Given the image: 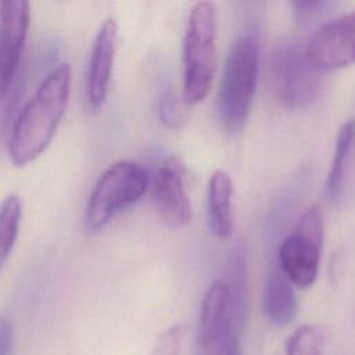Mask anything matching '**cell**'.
<instances>
[{
	"mask_svg": "<svg viewBox=\"0 0 355 355\" xmlns=\"http://www.w3.org/2000/svg\"><path fill=\"white\" fill-rule=\"evenodd\" d=\"M71 87V68L62 62L42 80L12 123L8 155L17 166L35 161L51 143L65 112Z\"/></svg>",
	"mask_w": 355,
	"mask_h": 355,
	"instance_id": "1",
	"label": "cell"
},
{
	"mask_svg": "<svg viewBox=\"0 0 355 355\" xmlns=\"http://www.w3.org/2000/svg\"><path fill=\"white\" fill-rule=\"evenodd\" d=\"M258 72V37L248 32L232 44L218 89L216 112L222 128L227 133H237L245 126L257 90Z\"/></svg>",
	"mask_w": 355,
	"mask_h": 355,
	"instance_id": "2",
	"label": "cell"
},
{
	"mask_svg": "<svg viewBox=\"0 0 355 355\" xmlns=\"http://www.w3.org/2000/svg\"><path fill=\"white\" fill-rule=\"evenodd\" d=\"M216 10L208 0L190 11L183 39V103L194 105L209 93L216 71Z\"/></svg>",
	"mask_w": 355,
	"mask_h": 355,
	"instance_id": "3",
	"label": "cell"
},
{
	"mask_svg": "<svg viewBox=\"0 0 355 355\" xmlns=\"http://www.w3.org/2000/svg\"><path fill=\"white\" fill-rule=\"evenodd\" d=\"M148 172L139 164L119 161L97 180L87 201L85 220L92 232L104 227L115 214L135 204L147 191Z\"/></svg>",
	"mask_w": 355,
	"mask_h": 355,
	"instance_id": "4",
	"label": "cell"
},
{
	"mask_svg": "<svg viewBox=\"0 0 355 355\" xmlns=\"http://www.w3.org/2000/svg\"><path fill=\"white\" fill-rule=\"evenodd\" d=\"M320 73L297 42L282 40L270 53V86L286 107L302 108L313 103L320 89Z\"/></svg>",
	"mask_w": 355,
	"mask_h": 355,
	"instance_id": "5",
	"label": "cell"
},
{
	"mask_svg": "<svg viewBox=\"0 0 355 355\" xmlns=\"http://www.w3.org/2000/svg\"><path fill=\"white\" fill-rule=\"evenodd\" d=\"M323 245V215L319 207L308 208L295 229L279 247V268L291 284L308 288L318 277Z\"/></svg>",
	"mask_w": 355,
	"mask_h": 355,
	"instance_id": "6",
	"label": "cell"
},
{
	"mask_svg": "<svg viewBox=\"0 0 355 355\" xmlns=\"http://www.w3.org/2000/svg\"><path fill=\"white\" fill-rule=\"evenodd\" d=\"M241 330L232 316L223 282H215L201 304L198 355H241Z\"/></svg>",
	"mask_w": 355,
	"mask_h": 355,
	"instance_id": "7",
	"label": "cell"
},
{
	"mask_svg": "<svg viewBox=\"0 0 355 355\" xmlns=\"http://www.w3.org/2000/svg\"><path fill=\"white\" fill-rule=\"evenodd\" d=\"M305 53L319 72L355 64V11L318 28L309 37Z\"/></svg>",
	"mask_w": 355,
	"mask_h": 355,
	"instance_id": "8",
	"label": "cell"
},
{
	"mask_svg": "<svg viewBox=\"0 0 355 355\" xmlns=\"http://www.w3.org/2000/svg\"><path fill=\"white\" fill-rule=\"evenodd\" d=\"M29 21V0H0V100L18 71Z\"/></svg>",
	"mask_w": 355,
	"mask_h": 355,
	"instance_id": "9",
	"label": "cell"
},
{
	"mask_svg": "<svg viewBox=\"0 0 355 355\" xmlns=\"http://www.w3.org/2000/svg\"><path fill=\"white\" fill-rule=\"evenodd\" d=\"M153 200L158 215L169 227L186 226L191 216V205L184 187V168L175 158H166L153 179Z\"/></svg>",
	"mask_w": 355,
	"mask_h": 355,
	"instance_id": "10",
	"label": "cell"
},
{
	"mask_svg": "<svg viewBox=\"0 0 355 355\" xmlns=\"http://www.w3.org/2000/svg\"><path fill=\"white\" fill-rule=\"evenodd\" d=\"M116 33L118 25L115 19L108 18L101 25L92 49L86 80V103L87 108L92 111L101 108L107 97L112 73Z\"/></svg>",
	"mask_w": 355,
	"mask_h": 355,
	"instance_id": "11",
	"label": "cell"
},
{
	"mask_svg": "<svg viewBox=\"0 0 355 355\" xmlns=\"http://www.w3.org/2000/svg\"><path fill=\"white\" fill-rule=\"evenodd\" d=\"M225 279L222 280L229 300V306L233 319L243 329L247 319L248 308V268L247 248L243 243H237L226 262Z\"/></svg>",
	"mask_w": 355,
	"mask_h": 355,
	"instance_id": "12",
	"label": "cell"
},
{
	"mask_svg": "<svg viewBox=\"0 0 355 355\" xmlns=\"http://www.w3.org/2000/svg\"><path fill=\"white\" fill-rule=\"evenodd\" d=\"M262 306L266 318L277 324L286 326L297 313V297L291 282L280 268L269 272L262 291Z\"/></svg>",
	"mask_w": 355,
	"mask_h": 355,
	"instance_id": "13",
	"label": "cell"
},
{
	"mask_svg": "<svg viewBox=\"0 0 355 355\" xmlns=\"http://www.w3.org/2000/svg\"><path fill=\"white\" fill-rule=\"evenodd\" d=\"M232 194L230 176L223 171H215L208 183V219L211 230L220 239H229L233 233Z\"/></svg>",
	"mask_w": 355,
	"mask_h": 355,
	"instance_id": "14",
	"label": "cell"
},
{
	"mask_svg": "<svg viewBox=\"0 0 355 355\" xmlns=\"http://www.w3.org/2000/svg\"><path fill=\"white\" fill-rule=\"evenodd\" d=\"M355 144V119L345 122L336 140V150L333 157V164L326 180V193L330 198H336L341 190V184L344 180L347 161Z\"/></svg>",
	"mask_w": 355,
	"mask_h": 355,
	"instance_id": "15",
	"label": "cell"
},
{
	"mask_svg": "<svg viewBox=\"0 0 355 355\" xmlns=\"http://www.w3.org/2000/svg\"><path fill=\"white\" fill-rule=\"evenodd\" d=\"M21 212L22 205L17 194H10L0 202V269L15 245L19 233Z\"/></svg>",
	"mask_w": 355,
	"mask_h": 355,
	"instance_id": "16",
	"label": "cell"
},
{
	"mask_svg": "<svg viewBox=\"0 0 355 355\" xmlns=\"http://www.w3.org/2000/svg\"><path fill=\"white\" fill-rule=\"evenodd\" d=\"M324 344L323 333L313 324L300 326L288 337L286 344L287 355H322Z\"/></svg>",
	"mask_w": 355,
	"mask_h": 355,
	"instance_id": "17",
	"label": "cell"
},
{
	"mask_svg": "<svg viewBox=\"0 0 355 355\" xmlns=\"http://www.w3.org/2000/svg\"><path fill=\"white\" fill-rule=\"evenodd\" d=\"M184 330L182 324H173L162 331L153 345L151 355H180Z\"/></svg>",
	"mask_w": 355,
	"mask_h": 355,
	"instance_id": "18",
	"label": "cell"
},
{
	"mask_svg": "<svg viewBox=\"0 0 355 355\" xmlns=\"http://www.w3.org/2000/svg\"><path fill=\"white\" fill-rule=\"evenodd\" d=\"M159 119L171 129L179 128L184 122V111L173 94H164L159 101Z\"/></svg>",
	"mask_w": 355,
	"mask_h": 355,
	"instance_id": "19",
	"label": "cell"
},
{
	"mask_svg": "<svg viewBox=\"0 0 355 355\" xmlns=\"http://www.w3.org/2000/svg\"><path fill=\"white\" fill-rule=\"evenodd\" d=\"M14 340V331L10 320L0 316V355H10Z\"/></svg>",
	"mask_w": 355,
	"mask_h": 355,
	"instance_id": "20",
	"label": "cell"
},
{
	"mask_svg": "<svg viewBox=\"0 0 355 355\" xmlns=\"http://www.w3.org/2000/svg\"><path fill=\"white\" fill-rule=\"evenodd\" d=\"M326 0H291L293 8L300 14H308L318 10Z\"/></svg>",
	"mask_w": 355,
	"mask_h": 355,
	"instance_id": "21",
	"label": "cell"
}]
</instances>
